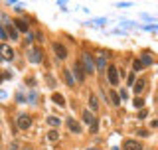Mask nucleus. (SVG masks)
Listing matches in <instances>:
<instances>
[{
	"label": "nucleus",
	"instance_id": "obj_27",
	"mask_svg": "<svg viewBox=\"0 0 158 150\" xmlns=\"http://www.w3.org/2000/svg\"><path fill=\"white\" fill-rule=\"evenodd\" d=\"M148 117V111H144V109H142L140 113H138V119H146Z\"/></svg>",
	"mask_w": 158,
	"mask_h": 150
},
{
	"label": "nucleus",
	"instance_id": "obj_17",
	"mask_svg": "<svg viewBox=\"0 0 158 150\" xmlns=\"http://www.w3.org/2000/svg\"><path fill=\"white\" fill-rule=\"evenodd\" d=\"M144 87H146V85H144V79H136V83H135V93L140 95L142 91H144Z\"/></svg>",
	"mask_w": 158,
	"mask_h": 150
},
{
	"label": "nucleus",
	"instance_id": "obj_11",
	"mask_svg": "<svg viewBox=\"0 0 158 150\" xmlns=\"http://www.w3.org/2000/svg\"><path fill=\"white\" fill-rule=\"evenodd\" d=\"M138 59H140L142 67H150L152 63H154V59H152V56H150V53H148V52H144V53H142V56L138 57Z\"/></svg>",
	"mask_w": 158,
	"mask_h": 150
},
{
	"label": "nucleus",
	"instance_id": "obj_32",
	"mask_svg": "<svg viewBox=\"0 0 158 150\" xmlns=\"http://www.w3.org/2000/svg\"><path fill=\"white\" fill-rule=\"evenodd\" d=\"M24 150H34V148H24Z\"/></svg>",
	"mask_w": 158,
	"mask_h": 150
},
{
	"label": "nucleus",
	"instance_id": "obj_22",
	"mask_svg": "<svg viewBox=\"0 0 158 150\" xmlns=\"http://www.w3.org/2000/svg\"><path fill=\"white\" fill-rule=\"evenodd\" d=\"M89 131H91L93 134H95V132L99 131V121H97V119H95V121H93L91 124H89Z\"/></svg>",
	"mask_w": 158,
	"mask_h": 150
},
{
	"label": "nucleus",
	"instance_id": "obj_24",
	"mask_svg": "<svg viewBox=\"0 0 158 150\" xmlns=\"http://www.w3.org/2000/svg\"><path fill=\"white\" fill-rule=\"evenodd\" d=\"M132 67H135V71H140V69H142V63H140V59H135Z\"/></svg>",
	"mask_w": 158,
	"mask_h": 150
},
{
	"label": "nucleus",
	"instance_id": "obj_10",
	"mask_svg": "<svg viewBox=\"0 0 158 150\" xmlns=\"http://www.w3.org/2000/svg\"><path fill=\"white\" fill-rule=\"evenodd\" d=\"M14 28H16L18 32H22V34H28V32H30L28 22H26V20H20V18H16V22H14Z\"/></svg>",
	"mask_w": 158,
	"mask_h": 150
},
{
	"label": "nucleus",
	"instance_id": "obj_2",
	"mask_svg": "<svg viewBox=\"0 0 158 150\" xmlns=\"http://www.w3.org/2000/svg\"><path fill=\"white\" fill-rule=\"evenodd\" d=\"M95 67L97 69H101V71H103V69H107L109 67V59H107V52H105V49H95Z\"/></svg>",
	"mask_w": 158,
	"mask_h": 150
},
{
	"label": "nucleus",
	"instance_id": "obj_5",
	"mask_svg": "<svg viewBox=\"0 0 158 150\" xmlns=\"http://www.w3.org/2000/svg\"><path fill=\"white\" fill-rule=\"evenodd\" d=\"M28 59L32 63H42V59H44V49L42 48H32L30 49V53H28Z\"/></svg>",
	"mask_w": 158,
	"mask_h": 150
},
{
	"label": "nucleus",
	"instance_id": "obj_23",
	"mask_svg": "<svg viewBox=\"0 0 158 150\" xmlns=\"http://www.w3.org/2000/svg\"><path fill=\"white\" fill-rule=\"evenodd\" d=\"M135 83H136V79H135V73H131V75H128V81H127V85H128V87H132Z\"/></svg>",
	"mask_w": 158,
	"mask_h": 150
},
{
	"label": "nucleus",
	"instance_id": "obj_19",
	"mask_svg": "<svg viewBox=\"0 0 158 150\" xmlns=\"http://www.w3.org/2000/svg\"><path fill=\"white\" fill-rule=\"evenodd\" d=\"M83 121H85L87 124H91L93 121H95V115H93V113L87 109V111H83Z\"/></svg>",
	"mask_w": 158,
	"mask_h": 150
},
{
	"label": "nucleus",
	"instance_id": "obj_4",
	"mask_svg": "<svg viewBox=\"0 0 158 150\" xmlns=\"http://www.w3.org/2000/svg\"><path fill=\"white\" fill-rule=\"evenodd\" d=\"M105 71H107V79H109V83H111V85H118V83H121V79H118V69H117V65H113V63H111V65H109Z\"/></svg>",
	"mask_w": 158,
	"mask_h": 150
},
{
	"label": "nucleus",
	"instance_id": "obj_15",
	"mask_svg": "<svg viewBox=\"0 0 158 150\" xmlns=\"http://www.w3.org/2000/svg\"><path fill=\"white\" fill-rule=\"evenodd\" d=\"M6 32H8V38H12V40H18V30L12 26V24H6Z\"/></svg>",
	"mask_w": 158,
	"mask_h": 150
},
{
	"label": "nucleus",
	"instance_id": "obj_12",
	"mask_svg": "<svg viewBox=\"0 0 158 150\" xmlns=\"http://www.w3.org/2000/svg\"><path fill=\"white\" fill-rule=\"evenodd\" d=\"M65 124L69 127V131H71V132H81V124H79L75 119H67Z\"/></svg>",
	"mask_w": 158,
	"mask_h": 150
},
{
	"label": "nucleus",
	"instance_id": "obj_26",
	"mask_svg": "<svg viewBox=\"0 0 158 150\" xmlns=\"http://www.w3.org/2000/svg\"><path fill=\"white\" fill-rule=\"evenodd\" d=\"M142 105H144V99H140V97H136V99H135V107H138V109H140V107H142Z\"/></svg>",
	"mask_w": 158,
	"mask_h": 150
},
{
	"label": "nucleus",
	"instance_id": "obj_21",
	"mask_svg": "<svg viewBox=\"0 0 158 150\" xmlns=\"http://www.w3.org/2000/svg\"><path fill=\"white\" fill-rule=\"evenodd\" d=\"M48 124H49V127H59L61 121H59L57 117H48Z\"/></svg>",
	"mask_w": 158,
	"mask_h": 150
},
{
	"label": "nucleus",
	"instance_id": "obj_14",
	"mask_svg": "<svg viewBox=\"0 0 158 150\" xmlns=\"http://www.w3.org/2000/svg\"><path fill=\"white\" fill-rule=\"evenodd\" d=\"M97 109H99V101H97L95 95L91 93V95H89V111H91V113L95 111V113H97Z\"/></svg>",
	"mask_w": 158,
	"mask_h": 150
},
{
	"label": "nucleus",
	"instance_id": "obj_20",
	"mask_svg": "<svg viewBox=\"0 0 158 150\" xmlns=\"http://www.w3.org/2000/svg\"><path fill=\"white\" fill-rule=\"evenodd\" d=\"M48 140H49V142L59 140V132H57V131H49V132H48Z\"/></svg>",
	"mask_w": 158,
	"mask_h": 150
},
{
	"label": "nucleus",
	"instance_id": "obj_9",
	"mask_svg": "<svg viewBox=\"0 0 158 150\" xmlns=\"http://www.w3.org/2000/svg\"><path fill=\"white\" fill-rule=\"evenodd\" d=\"M123 150H142V144L138 140H132V138H127L123 142Z\"/></svg>",
	"mask_w": 158,
	"mask_h": 150
},
{
	"label": "nucleus",
	"instance_id": "obj_8",
	"mask_svg": "<svg viewBox=\"0 0 158 150\" xmlns=\"http://www.w3.org/2000/svg\"><path fill=\"white\" fill-rule=\"evenodd\" d=\"M53 52H56V56L61 59V61L67 57V48L63 46V44H59V42H53Z\"/></svg>",
	"mask_w": 158,
	"mask_h": 150
},
{
	"label": "nucleus",
	"instance_id": "obj_31",
	"mask_svg": "<svg viewBox=\"0 0 158 150\" xmlns=\"http://www.w3.org/2000/svg\"><path fill=\"white\" fill-rule=\"evenodd\" d=\"M87 150H101V148H95V146H93V148H87Z\"/></svg>",
	"mask_w": 158,
	"mask_h": 150
},
{
	"label": "nucleus",
	"instance_id": "obj_16",
	"mask_svg": "<svg viewBox=\"0 0 158 150\" xmlns=\"http://www.w3.org/2000/svg\"><path fill=\"white\" fill-rule=\"evenodd\" d=\"M63 77H65V83L69 85V87H73V85H75V79H73V75H71L69 69H63Z\"/></svg>",
	"mask_w": 158,
	"mask_h": 150
},
{
	"label": "nucleus",
	"instance_id": "obj_30",
	"mask_svg": "<svg viewBox=\"0 0 158 150\" xmlns=\"http://www.w3.org/2000/svg\"><path fill=\"white\" fill-rule=\"evenodd\" d=\"M152 127H158V119H156V121H152Z\"/></svg>",
	"mask_w": 158,
	"mask_h": 150
},
{
	"label": "nucleus",
	"instance_id": "obj_3",
	"mask_svg": "<svg viewBox=\"0 0 158 150\" xmlns=\"http://www.w3.org/2000/svg\"><path fill=\"white\" fill-rule=\"evenodd\" d=\"M16 124L22 131H28V128H32V117H30L28 113H20L18 119H16Z\"/></svg>",
	"mask_w": 158,
	"mask_h": 150
},
{
	"label": "nucleus",
	"instance_id": "obj_7",
	"mask_svg": "<svg viewBox=\"0 0 158 150\" xmlns=\"http://www.w3.org/2000/svg\"><path fill=\"white\" fill-rule=\"evenodd\" d=\"M0 57L8 59V61H12L14 59V49L8 46V44H0Z\"/></svg>",
	"mask_w": 158,
	"mask_h": 150
},
{
	"label": "nucleus",
	"instance_id": "obj_29",
	"mask_svg": "<svg viewBox=\"0 0 158 150\" xmlns=\"http://www.w3.org/2000/svg\"><path fill=\"white\" fill-rule=\"evenodd\" d=\"M34 38H36V40H40V42H42V40H44V36H42V32H38V34H36V36H34Z\"/></svg>",
	"mask_w": 158,
	"mask_h": 150
},
{
	"label": "nucleus",
	"instance_id": "obj_28",
	"mask_svg": "<svg viewBox=\"0 0 158 150\" xmlns=\"http://www.w3.org/2000/svg\"><path fill=\"white\" fill-rule=\"evenodd\" d=\"M138 136H148V131H142L140 128V131H138Z\"/></svg>",
	"mask_w": 158,
	"mask_h": 150
},
{
	"label": "nucleus",
	"instance_id": "obj_25",
	"mask_svg": "<svg viewBox=\"0 0 158 150\" xmlns=\"http://www.w3.org/2000/svg\"><path fill=\"white\" fill-rule=\"evenodd\" d=\"M8 38V34H6V28L4 26H0V40H6Z\"/></svg>",
	"mask_w": 158,
	"mask_h": 150
},
{
	"label": "nucleus",
	"instance_id": "obj_6",
	"mask_svg": "<svg viewBox=\"0 0 158 150\" xmlns=\"http://www.w3.org/2000/svg\"><path fill=\"white\" fill-rule=\"evenodd\" d=\"M73 79H75V81H79V83H83V79H85V71H83L79 59L73 63Z\"/></svg>",
	"mask_w": 158,
	"mask_h": 150
},
{
	"label": "nucleus",
	"instance_id": "obj_18",
	"mask_svg": "<svg viewBox=\"0 0 158 150\" xmlns=\"http://www.w3.org/2000/svg\"><path fill=\"white\" fill-rule=\"evenodd\" d=\"M109 101L115 105V107H118V105H121V97H118V93L111 91V93H109Z\"/></svg>",
	"mask_w": 158,
	"mask_h": 150
},
{
	"label": "nucleus",
	"instance_id": "obj_13",
	"mask_svg": "<svg viewBox=\"0 0 158 150\" xmlns=\"http://www.w3.org/2000/svg\"><path fill=\"white\" fill-rule=\"evenodd\" d=\"M52 101L57 105V107H65V97H63L61 93H53L52 95Z\"/></svg>",
	"mask_w": 158,
	"mask_h": 150
},
{
	"label": "nucleus",
	"instance_id": "obj_1",
	"mask_svg": "<svg viewBox=\"0 0 158 150\" xmlns=\"http://www.w3.org/2000/svg\"><path fill=\"white\" fill-rule=\"evenodd\" d=\"M79 63H81V67H83V71H85V73H89V75L95 73V57H93L89 52H83L81 53Z\"/></svg>",
	"mask_w": 158,
	"mask_h": 150
}]
</instances>
